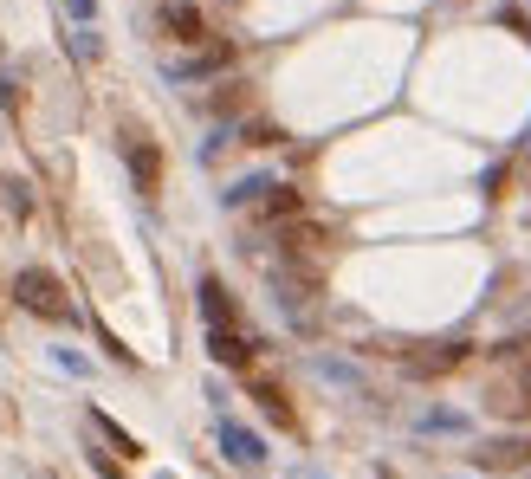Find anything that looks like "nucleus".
Masks as SVG:
<instances>
[{
  "label": "nucleus",
  "mask_w": 531,
  "mask_h": 479,
  "mask_svg": "<svg viewBox=\"0 0 531 479\" xmlns=\"http://www.w3.org/2000/svg\"><path fill=\"white\" fill-rule=\"evenodd\" d=\"M13 298H20L33 318H46V324H72V298H65V285L52 279L46 266H26L20 279H13Z\"/></svg>",
  "instance_id": "1"
},
{
  "label": "nucleus",
  "mask_w": 531,
  "mask_h": 479,
  "mask_svg": "<svg viewBox=\"0 0 531 479\" xmlns=\"http://www.w3.org/2000/svg\"><path fill=\"white\" fill-rule=\"evenodd\" d=\"M486 408H493L499 421H531V363H519L512 376H499L493 389H486Z\"/></svg>",
  "instance_id": "2"
},
{
  "label": "nucleus",
  "mask_w": 531,
  "mask_h": 479,
  "mask_svg": "<svg viewBox=\"0 0 531 479\" xmlns=\"http://www.w3.org/2000/svg\"><path fill=\"white\" fill-rule=\"evenodd\" d=\"M473 350L467 344H421V350H402V369L408 376H454Z\"/></svg>",
  "instance_id": "3"
},
{
  "label": "nucleus",
  "mask_w": 531,
  "mask_h": 479,
  "mask_svg": "<svg viewBox=\"0 0 531 479\" xmlns=\"http://www.w3.org/2000/svg\"><path fill=\"white\" fill-rule=\"evenodd\" d=\"M480 467L486 473H525L531 467V434H493L480 447Z\"/></svg>",
  "instance_id": "4"
},
{
  "label": "nucleus",
  "mask_w": 531,
  "mask_h": 479,
  "mask_svg": "<svg viewBox=\"0 0 531 479\" xmlns=\"http://www.w3.org/2000/svg\"><path fill=\"white\" fill-rule=\"evenodd\" d=\"M162 33H169L175 46H201V39H208V13L188 7V0H169V7H162Z\"/></svg>",
  "instance_id": "5"
},
{
  "label": "nucleus",
  "mask_w": 531,
  "mask_h": 479,
  "mask_svg": "<svg viewBox=\"0 0 531 479\" xmlns=\"http://www.w3.org/2000/svg\"><path fill=\"white\" fill-rule=\"evenodd\" d=\"M124 156H130L136 188H143V195H156V188H162V149L149 143V136H130V143H124Z\"/></svg>",
  "instance_id": "6"
},
{
  "label": "nucleus",
  "mask_w": 531,
  "mask_h": 479,
  "mask_svg": "<svg viewBox=\"0 0 531 479\" xmlns=\"http://www.w3.org/2000/svg\"><path fill=\"white\" fill-rule=\"evenodd\" d=\"M208 350H214V363H227V369H247V363H253V337L240 331V324L208 331Z\"/></svg>",
  "instance_id": "7"
},
{
  "label": "nucleus",
  "mask_w": 531,
  "mask_h": 479,
  "mask_svg": "<svg viewBox=\"0 0 531 479\" xmlns=\"http://www.w3.org/2000/svg\"><path fill=\"white\" fill-rule=\"evenodd\" d=\"M201 311H208V331L234 324V298L221 292V279H201Z\"/></svg>",
  "instance_id": "8"
},
{
  "label": "nucleus",
  "mask_w": 531,
  "mask_h": 479,
  "mask_svg": "<svg viewBox=\"0 0 531 479\" xmlns=\"http://www.w3.org/2000/svg\"><path fill=\"white\" fill-rule=\"evenodd\" d=\"M260 214H266V221H292V214H298V188H266Z\"/></svg>",
  "instance_id": "9"
},
{
  "label": "nucleus",
  "mask_w": 531,
  "mask_h": 479,
  "mask_svg": "<svg viewBox=\"0 0 531 479\" xmlns=\"http://www.w3.org/2000/svg\"><path fill=\"white\" fill-rule=\"evenodd\" d=\"M227 454H234L240 467H253V460H260V441H253V434H240V428H227Z\"/></svg>",
  "instance_id": "10"
},
{
  "label": "nucleus",
  "mask_w": 531,
  "mask_h": 479,
  "mask_svg": "<svg viewBox=\"0 0 531 479\" xmlns=\"http://www.w3.org/2000/svg\"><path fill=\"white\" fill-rule=\"evenodd\" d=\"M227 59H234V46H208V52H201L195 65H182V72H188V78H201V72H221Z\"/></svg>",
  "instance_id": "11"
},
{
  "label": "nucleus",
  "mask_w": 531,
  "mask_h": 479,
  "mask_svg": "<svg viewBox=\"0 0 531 479\" xmlns=\"http://www.w3.org/2000/svg\"><path fill=\"white\" fill-rule=\"evenodd\" d=\"M253 395H260V408H266L272 421H292V408H285V389H272V382H260Z\"/></svg>",
  "instance_id": "12"
},
{
  "label": "nucleus",
  "mask_w": 531,
  "mask_h": 479,
  "mask_svg": "<svg viewBox=\"0 0 531 479\" xmlns=\"http://www.w3.org/2000/svg\"><path fill=\"white\" fill-rule=\"evenodd\" d=\"M91 421H98V428H104V434H111V441H117V447H124V454H136V441H130V434H124V428H117V421H111V415H91Z\"/></svg>",
  "instance_id": "13"
}]
</instances>
